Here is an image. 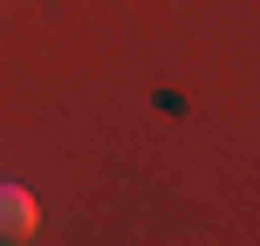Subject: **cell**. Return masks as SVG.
Returning a JSON list of instances; mask_svg holds the SVG:
<instances>
[{
	"instance_id": "cell-1",
	"label": "cell",
	"mask_w": 260,
	"mask_h": 246,
	"mask_svg": "<svg viewBox=\"0 0 260 246\" xmlns=\"http://www.w3.org/2000/svg\"><path fill=\"white\" fill-rule=\"evenodd\" d=\"M35 192H27V185H7L0 178V246H21L27 233H35Z\"/></svg>"
}]
</instances>
